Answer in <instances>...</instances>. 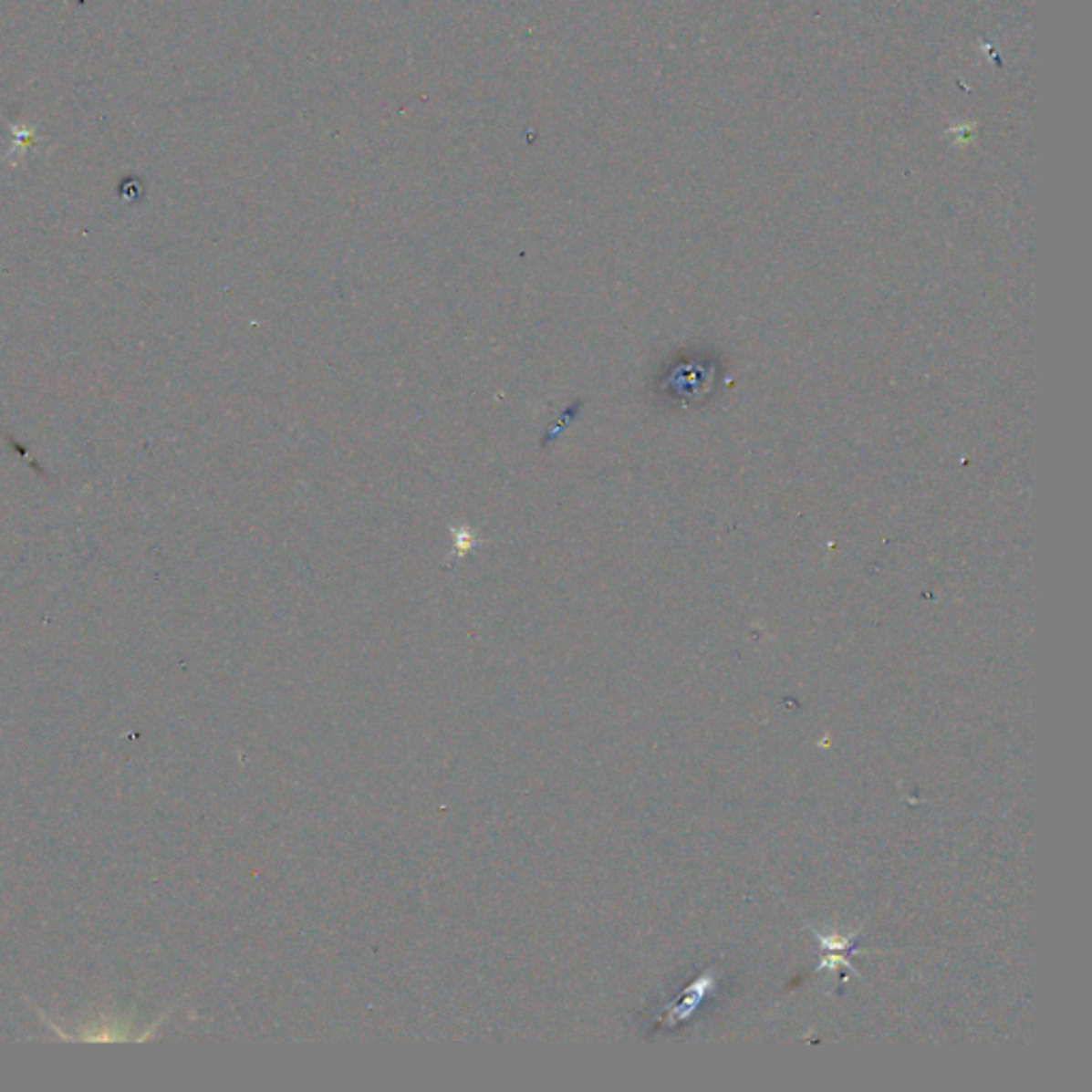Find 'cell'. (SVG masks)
Returning a JSON list of instances; mask_svg holds the SVG:
<instances>
[{
	"label": "cell",
	"instance_id": "1",
	"mask_svg": "<svg viewBox=\"0 0 1092 1092\" xmlns=\"http://www.w3.org/2000/svg\"><path fill=\"white\" fill-rule=\"evenodd\" d=\"M9 129H11V135H14V148H11L7 161L16 162V156H20L22 151L28 148V145L35 143V126L9 124Z\"/></svg>",
	"mask_w": 1092,
	"mask_h": 1092
}]
</instances>
